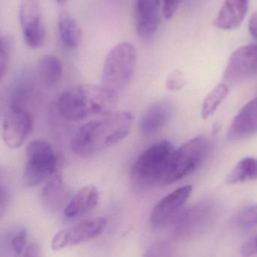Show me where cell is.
<instances>
[{
	"mask_svg": "<svg viewBox=\"0 0 257 257\" xmlns=\"http://www.w3.org/2000/svg\"><path fill=\"white\" fill-rule=\"evenodd\" d=\"M133 118L131 112L117 111L88 121L72 138V152L80 157H88L118 144L130 133Z\"/></svg>",
	"mask_w": 257,
	"mask_h": 257,
	"instance_id": "obj_1",
	"label": "cell"
},
{
	"mask_svg": "<svg viewBox=\"0 0 257 257\" xmlns=\"http://www.w3.org/2000/svg\"><path fill=\"white\" fill-rule=\"evenodd\" d=\"M118 95L103 85H80L63 91L57 101L61 116L76 121L96 115L112 112Z\"/></svg>",
	"mask_w": 257,
	"mask_h": 257,
	"instance_id": "obj_2",
	"label": "cell"
},
{
	"mask_svg": "<svg viewBox=\"0 0 257 257\" xmlns=\"http://www.w3.org/2000/svg\"><path fill=\"white\" fill-rule=\"evenodd\" d=\"M137 58L136 49L131 43L114 46L105 59L102 85L117 95L124 91L132 81Z\"/></svg>",
	"mask_w": 257,
	"mask_h": 257,
	"instance_id": "obj_3",
	"label": "cell"
},
{
	"mask_svg": "<svg viewBox=\"0 0 257 257\" xmlns=\"http://www.w3.org/2000/svg\"><path fill=\"white\" fill-rule=\"evenodd\" d=\"M174 149L171 142L161 141L149 147L137 159L132 168L134 180L141 185H163Z\"/></svg>",
	"mask_w": 257,
	"mask_h": 257,
	"instance_id": "obj_4",
	"label": "cell"
},
{
	"mask_svg": "<svg viewBox=\"0 0 257 257\" xmlns=\"http://www.w3.org/2000/svg\"><path fill=\"white\" fill-rule=\"evenodd\" d=\"M209 143L204 137H197L174 150L170 161L163 185L171 184L196 171L204 162Z\"/></svg>",
	"mask_w": 257,
	"mask_h": 257,
	"instance_id": "obj_5",
	"label": "cell"
},
{
	"mask_svg": "<svg viewBox=\"0 0 257 257\" xmlns=\"http://www.w3.org/2000/svg\"><path fill=\"white\" fill-rule=\"evenodd\" d=\"M58 161L52 146L43 140H34L26 147V164L24 184L28 187L38 186L56 171Z\"/></svg>",
	"mask_w": 257,
	"mask_h": 257,
	"instance_id": "obj_6",
	"label": "cell"
},
{
	"mask_svg": "<svg viewBox=\"0 0 257 257\" xmlns=\"http://www.w3.org/2000/svg\"><path fill=\"white\" fill-rule=\"evenodd\" d=\"M216 215V207L213 201H201L174 218L171 222L173 234L180 238L195 235L212 224Z\"/></svg>",
	"mask_w": 257,
	"mask_h": 257,
	"instance_id": "obj_7",
	"label": "cell"
},
{
	"mask_svg": "<svg viewBox=\"0 0 257 257\" xmlns=\"http://www.w3.org/2000/svg\"><path fill=\"white\" fill-rule=\"evenodd\" d=\"M34 127V119L26 106L10 104L3 119L2 136L10 148L23 145Z\"/></svg>",
	"mask_w": 257,
	"mask_h": 257,
	"instance_id": "obj_8",
	"label": "cell"
},
{
	"mask_svg": "<svg viewBox=\"0 0 257 257\" xmlns=\"http://www.w3.org/2000/svg\"><path fill=\"white\" fill-rule=\"evenodd\" d=\"M19 19L27 46L33 49H40L46 41V29L39 0H22Z\"/></svg>",
	"mask_w": 257,
	"mask_h": 257,
	"instance_id": "obj_9",
	"label": "cell"
},
{
	"mask_svg": "<svg viewBox=\"0 0 257 257\" xmlns=\"http://www.w3.org/2000/svg\"><path fill=\"white\" fill-rule=\"evenodd\" d=\"M106 223L105 218L96 217L61 230L52 238V249L60 250L91 240L103 232Z\"/></svg>",
	"mask_w": 257,
	"mask_h": 257,
	"instance_id": "obj_10",
	"label": "cell"
},
{
	"mask_svg": "<svg viewBox=\"0 0 257 257\" xmlns=\"http://www.w3.org/2000/svg\"><path fill=\"white\" fill-rule=\"evenodd\" d=\"M257 75V44L242 46L234 51L227 63L223 79L237 84Z\"/></svg>",
	"mask_w": 257,
	"mask_h": 257,
	"instance_id": "obj_11",
	"label": "cell"
},
{
	"mask_svg": "<svg viewBox=\"0 0 257 257\" xmlns=\"http://www.w3.org/2000/svg\"><path fill=\"white\" fill-rule=\"evenodd\" d=\"M190 185L183 186L165 195L155 206L150 216V223L156 229H161L171 223L178 214L192 192Z\"/></svg>",
	"mask_w": 257,
	"mask_h": 257,
	"instance_id": "obj_12",
	"label": "cell"
},
{
	"mask_svg": "<svg viewBox=\"0 0 257 257\" xmlns=\"http://www.w3.org/2000/svg\"><path fill=\"white\" fill-rule=\"evenodd\" d=\"M175 112V106L168 100H162L149 106L141 115L138 124L143 136H150L168 124Z\"/></svg>",
	"mask_w": 257,
	"mask_h": 257,
	"instance_id": "obj_13",
	"label": "cell"
},
{
	"mask_svg": "<svg viewBox=\"0 0 257 257\" xmlns=\"http://www.w3.org/2000/svg\"><path fill=\"white\" fill-rule=\"evenodd\" d=\"M257 133V97L248 102L236 115L228 129V139L243 141Z\"/></svg>",
	"mask_w": 257,
	"mask_h": 257,
	"instance_id": "obj_14",
	"label": "cell"
},
{
	"mask_svg": "<svg viewBox=\"0 0 257 257\" xmlns=\"http://www.w3.org/2000/svg\"><path fill=\"white\" fill-rule=\"evenodd\" d=\"M160 0H137L135 18L137 32L142 38L156 33L160 22Z\"/></svg>",
	"mask_w": 257,
	"mask_h": 257,
	"instance_id": "obj_15",
	"label": "cell"
},
{
	"mask_svg": "<svg viewBox=\"0 0 257 257\" xmlns=\"http://www.w3.org/2000/svg\"><path fill=\"white\" fill-rule=\"evenodd\" d=\"M248 5L249 0H224L213 25L222 31L236 29L246 17Z\"/></svg>",
	"mask_w": 257,
	"mask_h": 257,
	"instance_id": "obj_16",
	"label": "cell"
},
{
	"mask_svg": "<svg viewBox=\"0 0 257 257\" xmlns=\"http://www.w3.org/2000/svg\"><path fill=\"white\" fill-rule=\"evenodd\" d=\"M100 195L95 186H84L70 200L64 209V215L68 218L82 216L96 207Z\"/></svg>",
	"mask_w": 257,
	"mask_h": 257,
	"instance_id": "obj_17",
	"label": "cell"
},
{
	"mask_svg": "<svg viewBox=\"0 0 257 257\" xmlns=\"http://www.w3.org/2000/svg\"><path fill=\"white\" fill-rule=\"evenodd\" d=\"M58 28L60 40L66 48L76 49L80 45L82 30L76 21L67 12H62L60 14Z\"/></svg>",
	"mask_w": 257,
	"mask_h": 257,
	"instance_id": "obj_18",
	"label": "cell"
},
{
	"mask_svg": "<svg viewBox=\"0 0 257 257\" xmlns=\"http://www.w3.org/2000/svg\"><path fill=\"white\" fill-rule=\"evenodd\" d=\"M37 70L42 81L46 85L52 86L61 81L64 67L59 58L54 55H47L39 59Z\"/></svg>",
	"mask_w": 257,
	"mask_h": 257,
	"instance_id": "obj_19",
	"label": "cell"
},
{
	"mask_svg": "<svg viewBox=\"0 0 257 257\" xmlns=\"http://www.w3.org/2000/svg\"><path fill=\"white\" fill-rule=\"evenodd\" d=\"M65 190L61 173L55 171L48 180L42 192V201L49 209H57L64 199Z\"/></svg>",
	"mask_w": 257,
	"mask_h": 257,
	"instance_id": "obj_20",
	"label": "cell"
},
{
	"mask_svg": "<svg viewBox=\"0 0 257 257\" xmlns=\"http://www.w3.org/2000/svg\"><path fill=\"white\" fill-rule=\"evenodd\" d=\"M257 179V159L245 158L240 160L234 169L227 176V184H235L242 182L250 181Z\"/></svg>",
	"mask_w": 257,
	"mask_h": 257,
	"instance_id": "obj_21",
	"label": "cell"
},
{
	"mask_svg": "<svg viewBox=\"0 0 257 257\" xmlns=\"http://www.w3.org/2000/svg\"><path fill=\"white\" fill-rule=\"evenodd\" d=\"M229 90L225 83L216 85L204 99L201 107V116L206 119L213 115V112L228 96Z\"/></svg>",
	"mask_w": 257,
	"mask_h": 257,
	"instance_id": "obj_22",
	"label": "cell"
},
{
	"mask_svg": "<svg viewBox=\"0 0 257 257\" xmlns=\"http://www.w3.org/2000/svg\"><path fill=\"white\" fill-rule=\"evenodd\" d=\"M13 50V40L11 36L6 34L1 37L0 41V75L1 78L8 72L11 63Z\"/></svg>",
	"mask_w": 257,
	"mask_h": 257,
	"instance_id": "obj_23",
	"label": "cell"
},
{
	"mask_svg": "<svg viewBox=\"0 0 257 257\" xmlns=\"http://www.w3.org/2000/svg\"><path fill=\"white\" fill-rule=\"evenodd\" d=\"M234 221L237 226L241 228L257 225V204L240 208L234 215Z\"/></svg>",
	"mask_w": 257,
	"mask_h": 257,
	"instance_id": "obj_24",
	"label": "cell"
},
{
	"mask_svg": "<svg viewBox=\"0 0 257 257\" xmlns=\"http://www.w3.org/2000/svg\"><path fill=\"white\" fill-rule=\"evenodd\" d=\"M27 243H28V231L26 228H22L14 234L12 238V248L16 255H22L26 248Z\"/></svg>",
	"mask_w": 257,
	"mask_h": 257,
	"instance_id": "obj_25",
	"label": "cell"
},
{
	"mask_svg": "<svg viewBox=\"0 0 257 257\" xmlns=\"http://www.w3.org/2000/svg\"><path fill=\"white\" fill-rule=\"evenodd\" d=\"M166 88L170 91H179L186 84L184 75L178 70L171 72L166 79Z\"/></svg>",
	"mask_w": 257,
	"mask_h": 257,
	"instance_id": "obj_26",
	"label": "cell"
},
{
	"mask_svg": "<svg viewBox=\"0 0 257 257\" xmlns=\"http://www.w3.org/2000/svg\"><path fill=\"white\" fill-rule=\"evenodd\" d=\"M163 13L166 19H171L174 17V14L178 9L180 0H163Z\"/></svg>",
	"mask_w": 257,
	"mask_h": 257,
	"instance_id": "obj_27",
	"label": "cell"
},
{
	"mask_svg": "<svg viewBox=\"0 0 257 257\" xmlns=\"http://www.w3.org/2000/svg\"><path fill=\"white\" fill-rule=\"evenodd\" d=\"M169 251V248L165 244L159 243V244L153 245L149 248L146 255L147 256H156V255H168L166 253Z\"/></svg>",
	"mask_w": 257,
	"mask_h": 257,
	"instance_id": "obj_28",
	"label": "cell"
},
{
	"mask_svg": "<svg viewBox=\"0 0 257 257\" xmlns=\"http://www.w3.org/2000/svg\"><path fill=\"white\" fill-rule=\"evenodd\" d=\"M256 252L255 237H252L243 243L241 248V254L243 256H249V255H253Z\"/></svg>",
	"mask_w": 257,
	"mask_h": 257,
	"instance_id": "obj_29",
	"label": "cell"
},
{
	"mask_svg": "<svg viewBox=\"0 0 257 257\" xmlns=\"http://www.w3.org/2000/svg\"><path fill=\"white\" fill-rule=\"evenodd\" d=\"M41 255V249L40 245L37 243H31V244L27 245L23 255L25 256H40Z\"/></svg>",
	"mask_w": 257,
	"mask_h": 257,
	"instance_id": "obj_30",
	"label": "cell"
},
{
	"mask_svg": "<svg viewBox=\"0 0 257 257\" xmlns=\"http://www.w3.org/2000/svg\"><path fill=\"white\" fill-rule=\"evenodd\" d=\"M248 30L250 35L257 41V13L252 14L249 19Z\"/></svg>",
	"mask_w": 257,
	"mask_h": 257,
	"instance_id": "obj_31",
	"label": "cell"
},
{
	"mask_svg": "<svg viewBox=\"0 0 257 257\" xmlns=\"http://www.w3.org/2000/svg\"><path fill=\"white\" fill-rule=\"evenodd\" d=\"M55 1L59 5H63V4H66L67 2V0H55Z\"/></svg>",
	"mask_w": 257,
	"mask_h": 257,
	"instance_id": "obj_32",
	"label": "cell"
},
{
	"mask_svg": "<svg viewBox=\"0 0 257 257\" xmlns=\"http://www.w3.org/2000/svg\"><path fill=\"white\" fill-rule=\"evenodd\" d=\"M255 247H256V250H257V235L255 236Z\"/></svg>",
	"mask_w": 257,
	"mask_h": 257,
	"instance_id": "obj_33",
	"label": "cell"
}]
</instances>
